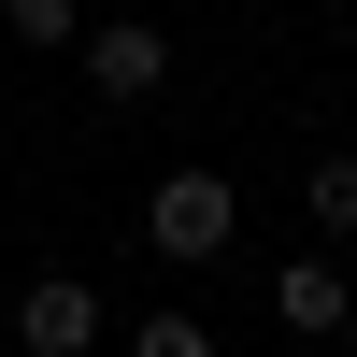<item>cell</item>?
I'll use <instances>...</instances> for the list:
<instances>
[{
    "instance_id": "8992f818",
    "label": "cell",
    "mask_w": 357,
    "mask_h": 357,
    "mask_svg": "<svg viewBox=\"0 0 357 357\" xmlns=\"http://www.w3.org/2000/svg\"><path fill=\"white\" fill-rule=\"evenodd\" d=\"M0 29H15V43H43V57H72V43H86L72 0H0Z\"/></svg>"
},
{
    "instance_id": "5b68a950",
    "label": "cell",
    "mask_w": 357,
    "mask_h": 357,
    "mask_svg": "<svg viewBox=\"0 0 357 357\" xmlns=\"http://www.w3.org/2000/svg\"><path fill=\"white\" fill-rule=\"evenodd\" d=\"M301 215L329 229V243H357V158H314L301 172Z\"/></svg>"
},
{
    "instance_id": "6da1fadb",
    "label": "cell",
    "mask_w": 357,
    "mask_h": 357,
    "mask_svg": "<svg viewBox=\"0 0 357 357\" xmlns=\"http://www.w3.org/2000/svg\"><path fill=\"white\" fill-rule=\"evenodd\" d=\"M143 243H158L172 272H215V257L243 243V186H229V172H158V186H143Z\"/></svg>"
},
{
    "instance_id": "ba28073f",
    "label": "cell",
    "mask_w": 357,
    "mask_h": 357,
    "mask_svg": "<svg viewBox=\"0 0 357 357\" xmlns=\"http://www.w3.org/2000/svg\"><path fill=\"white\" fill-rule=\"evenodd\" d=\"M343 357H357V301H343Z\"/></svg>"
},
{
    "instance_id": "7a4b0ae2",
    "label": "cell",
    "mask_w": 357,
    "mask_h": 357,
    "mask_svg": "<svg viewBox=\"0 0 357 357\" xmlns=\"http://www.w3.org/2000/svg\"><path fill=\"white\" fill-rule=\"evenodd\" d=\"M100 329H114V314H100L86 272H29L15 286V357H100Z\"/></svg>"
},
{
    "instance_id": "277c9868",
    "label": "cell",
    "mask_w": 357,
    "mask_h": 357,
    "mask_svg": "<svg viewBox=\"0 0 357 357\" xmlns=\"http://www.w3.org/2000/svg\"><path fill=\"white\" fill-rule=\"evenodd\" d=\"M343 301H357L343 257H286V272H272V329L286 343H343Z\"/></svg>"
},
{
    "instance_id": "3957f363",
    "label": "cell",
    "mask_w": 357,
    "mask_h": 357,
    "mask_svg": "<svg viewBox=\"0 0 357 357\" xmlns=\"http://www.w3.org/2000/svg\"><path fill=\"white\" fill-rule=\"evenodd\" d=\"M72 72L100 86V100H158V86H172V29H143V15H100V29L72 43Z\"/></svg>"
},
{
    "instance_id": "52a82bcc",
    "label": "cell",
    "mask_w": 357,
    "mask_h": 357,
    "mask_svg": "<svg viewBox=\"0 0 357 357\" xmlns=\"http://www.w3.org/2000/svg\"><path fill=\"white\" fill-rule=\"evenodd\" d=\"M129 357H215V329H200V314H143Z\"/></svg>"
}]
</instances>
